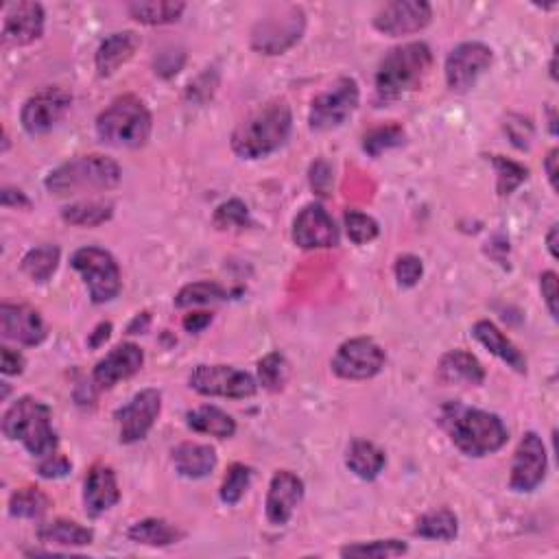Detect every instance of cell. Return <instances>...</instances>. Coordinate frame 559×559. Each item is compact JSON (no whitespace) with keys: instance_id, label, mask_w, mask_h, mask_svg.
I'll use <instances>...</instances> for the list:
<instances>
[{"instance_id":"28","label":"cell","mask_w":559,"mask_h":559,"mask_svg":"<svg viewBox=\"0 0 559 559\" xmlns=\"http://www.w3.org/2000/svg\"><path fill=\"white\" fill-rule=\"evenodd\" d=\"M186 5L175 3V0H138V3L127 5V14L132 16L140 25L160 27L173 25L182 18Z\"/></svg>"},{"instance_id":"9","label":"cell","mask_w":559,"mask_h":559,"mask_svg":"<svg viewBox=\"0 0 559 559\" xmlns=\"http://www.w3.org/2000/svg\"><path fill=\"white\" fill-rule=\"evenodd\" d=\"M306 27L302 7H282L258 22L252 31V49L265 55H282L300 42Z\"/></svg>"},{"instance_id":"46","label":"cell","mask_w":559,"mask_h":559,"mask_svg":"<svg viewBox=\"0 0 559 559\" xmlns=\"http://www.w3.org/2000/svg\"><path fill=\"white\" fill-rule=\"evenodd\" d=\"M25 356H22L18 350H11L7 346L0 348V372L5 376H20L25 372Z\"/></svg>"},{"instance_id":"37","label":"cell","mask_w":559,"mask_h":559,"mask_svg":"<svg viewBox=\"0 0 559 559\" xmlns=\"http://www.w3.org/2000/svg\"><path fill=\"white\" fill-rule=\"evenodd\" d=\"M225 289L217 282H193L186 284L175 295V306L177 308H190V306H201V304H214L225 300Z\"/></svg>"},{"instance_id":"16","label":"cell","mask_w":559,"mask_h":559,"mask_svg":"<svg viewBox=\"0 0 559 559\" xmlns=\"http://www.w3.org/2000/svg\"><path fill=\"white\" fill-rule=\"evenodd\" d=\"M433 20V7L424 0H394L378 11L374 18L376 31L400 38L426 29Z\"/></svg>"},{"instance_id":"26","label":"cell","mask_w":559,"mask_h":559,"mask_svg":"<svg viewBox=\"0 0 559 559\" xmlns=\"http://www.w3.org/2000/svg\"><path fill=\"white\" fill-rule=\"evenodd\" d=\"M175 470L186 479H204L217 468V453L212 446L184 442L173 450Z\"/></svg>"},{"instance_id":"42","label":"cell","mask_w":559,"mask_h":559,"mask_svg":"<svg viewBox=\"0 0 559 559\" xmlns=\"http://www.w3.org/2000/svg\"><path fill=\"white\" fill-rule=\"evenodd\" d=\"M343 223H346L348 239L354 245L372 243L376 236L380 234V228H378L376 219H372L370 214H363L359 210H348L346 217H343Z\"/></svg>"},{"instance_id":"17","label":"cell","mask_w":559,"mask_h":559,"mask_svg":"<svg viewBox=\"0 0 559 559\" xmlns=\"http://www.w3.org/2000/svg\"><path fill=\"white\" fill-rule=\"evenodd\" d=\"M293 243L302 249L337 247L339 228L324 206L311 204L293 221Z\"/></svg>"},{"instance_id":"43","label":"cell","mask_w":559,"mask_h":559,"mask_svg":"<svg viewBox=\"0 0 559 559\" xmlns=\"http://www.w3.org/2000/svg\"><path fill=\"white\" fill-rule=\"evenodd\" d=\"M214 225L219 230H232V228H247L249 225V210L241 199H230L225 201L214 212Z\"/></svg>"},{"instance_id":"44","label":"cell","mask_w":559,"mask_h":559,"mask_svg":"<svg viewBox=\"0 0 559 559\" xmlns=\"http://www.w3.org/2000/svg\"><path fill=\"white\" fill-rule=\"evenodd\" d=\"M394 273H396V280L402 289H411L418 284L424 276V265H422V260L418 256H413V254H404L396 260V267H394Z\"/></svg>"},{"instance_id":"35","label":"cell","mask_w":559,"mask_h":559,"mask_svg":"<svg viewBox=\"0 0 559 559\" xmlns=\"http://www.w3.org/2000/svg\"><path fill=\"white\" fill-rule=\"evenodd\" d=\"M59 256H62V252H59L57 245L35 247L22 258V271H25L33 282H49L53 273L57 271Z\"/></svg>"},{"instance_id":"48","label":"cell","mask_w":559,"mask_h":559,"mask_svg":"<svg viewBox=\"0 0 559 559\" xmlns=\"http://www.w3.org/2000/svg\"><path fill=\"white\" fill-rule=\"evenodd\" d=\"M0 201H3L5 208H29V199L25 197V193H20L16 188H3L0 193Z\"/></svg>"},{"instance_id":"13","label":"cell","mask_w":559,"mask_h":559,"mask_svg":"<svg viewBox=\"0 0 559 559\" xmlns=\"http://www.w3.org/2000/svg\"><path fill=\"white\" fill-rule=\"evenodd\" d=\"M546 470H549V455L542 437L538 433H525L511 463L509 487L518 494H529L544 481Z\"/></svg>"},{"instance_id":"6","label":"cell","mask_w":559,"mask_h":559,"mask_svg":"<svg viewBox=\"0 0 559 559\" xmlns=\"http://www.w3.org/2000/svg\"><path fill=\"white\" fill-rule=\"evenodd\" d=\"M121 182V166L112 158L105 156H79L46 177V190L55 197H70L79 193H92V190H110Z\"/></svg>"},{"instance_id":"49","label":"cell","mask_w":559,"mask_h":559,"mask_svg":"<svg viewBox=\"0 0 559 559\" xmlns=\"http://www.w3.org/2000/svg\"><path fill=\"white\" fill-rule=\"evenodd\" d=\"M210 321H212L210 313H190L184 317L182 324L188 332H201L210 326Z\"/></svg>"},{"instance_id":"4","label":"cell","mask_w":559,"mask_h":559,"mask_svg":"<svg viewBox=\"0 0 559 559\" xmlns=\"http://www.w3.org/2000/svg\"><path fill=\"white\" fill-rule=\"evenodd\" d=\"M3 433L11 442H20L33 457H49L57 450L53 411L42 400L18 398L3 415Z\"/></svg>"},{"instance_id":"53","label":"cell","mask_w":559,"mask_h":559,"mask_svg":"<svg viewBox=\"0 0 559 559\" xmlns=\"http://www.w3.org/2000/svg\"><path fill=\"white\" fill-rule=\"evenodd\" d=\"M546 247H549V252L553 258H557V225H553L549 236H546Z\"/></svg>"},{"instance_id":"2","label":"cell","mask_w":559,"mask_h":559,"mask_svg":"<svg viewBox=\"0 0 559 559\" xmlns=\"http://www.w3.org/2000/svg\"><path fill=\"white\" fill-rule=\"evenodd\" d=\"M293 114L287 101H271L234 129L232 151L243 160H260L289 140Z\"/></svg>"},{"instance_id":"11","label":"cell","mask_w":559,"mask_h":559,"mask_svg":"<svg viewBox=\"0 0 559 559\" xmlns=\"http://www.w3.org/2000/svg\"><path fill=\"white\" fill-rule=\"evenodd\" d=\"M383 367L385 350L370 337H356L341 343L335 359H332V372L343 380L374 378Z\"/></svg>"},{"instance_id":"5","label":"cell","mask_w":559,"mask_h":559,"mask_svg":"<svg viewBox=\"0 0 559 559\" xmlns=\"http://www.w3.org/2000/svg\"><path fill=\"white\" fill-rule=\"evenodd\" d=\"M151 112L134 94L114 99L97 118V136L116 149H140L151 136Z\"/></svg>"},{"instance_id":"36","label":"cell","mask_w":559,"mask_h":559,"mask_svg":"<svg viewBox=\"0 0 559 559\" xmlns=\"http://www.w3.org/2000/svg\"><path fill=\"white\" fill-rule=\"evenodd\" d=\"M409 551V546L402 540H374V542H359L348 544L341 549V557L350 559H389L400 557Z\"/></svg>"},{"instance_id":"47","label":"cell","mask_w":559,"mask_h":559,"mask_svg":"<svg viewBox=\"0 0 559 559\" xmlns=\"http://www.w3.org/2000/svg\"><path fill=\"white\" fill-rule=\"evenodd\" d=\"M540 291L544 297V304L549 308L553 319H557V273L544 271L540 276Z\"/></svg>"},{"instance_id":"40","label":"cell","mask_w":559,"mask_h":559,"mask_svg":"<svg viewBox=\"0 0 559 559\" xmlns=\"http://www.w3.org/2000/svg\"><path fill=\"white\" fill-rule=\"evenodd\" d=\"M249 483H252V470H249L245 463H232L225 472L223 485H221V501L225 505H236L249 490Z\"/></svg>"},{"instance_id":"15","label":"cell","mask_w":559,"mask_h":559,"mask_svg":"<svg viewBox=\"0 0 559 559\" xmlns=\"http://www.w3.org/2000/svg\"><path fill=\"white\" fill-rule=\"evenodd\" d=\"M162 394L158 389H142L140 394L127 402L123 409L116 411L118 435L121 444H136L149 435V431L160 418Z\"/></svg>"},{"instance_id":"3","label":"cell","mask_w":559,"mask_h":559,"mask_svg":"<svg viewBox=\"0 0 559 559\" xmlns=\"http://www.w3.org/2000/svg\"><path fill=\"white\" fill-rule=\"evenodd\" d=\"M433 66V53L424 42L391 49L376 70V94L380 101H396L418 90Z\"/></svg>"},{"instance_id":"30","label":"cell","mask_w":559,"mask_h":559,"mask_svg":"<svg viewBox=\"0 0 559 559\" xmlns=\"http://www.w3.org/2000/svg\"><path fill=\"white\" fill-rule=\"evenodd\" d=\"M127 538L136 542V544H145V546H171L184 540V531L177 529L171 522H166L162 518H147L140 520L136 525H132V529L127 531Z\"/></svg>"},{"instance_id":"23","label":"cell","mask_w":559,"mask_h":559,"mask_svg":"<svg viewBox=\"0 0 559 559\" xmlns=\"http://www.w3.org/2000/svg\"><path fill=\"white\" fill-rule=\"evenodd\" d=\"M437 378L444 385H483L485 367L477 356L466 350H450L437 365Z\"/></svg>"},{"instance_id":"29","label":"cell","mask_w":559,"mask_h":559,"mask_svg":"<svg viewBox=\"0 0 559 559\" xmlns=\"http://www.w3.org/2000/svg\"><path fill=\"white\" fill-rule=\"evenodd\" d=\"M186 424L197 433L217 439H230L236 433V422L232 415L221 411L219 407H212V404H204V407L188 411Z\"/></svg>"},{"instance_id":"12","label":"cell","mask_w":559,"mask_h":559,"mask_svg":"<svg viewBox=\"0 0 559 559\" xmlns=\"http://www.w3.org/2000/svg\"><path fill=\"white\" fill-rule=\"evenodd\" d=\"M73 105V94L64 88H44L22 105L20 123L29 136L49 134Z\"/></svg>"},{"instance_id":"14","label":"cell","mask_w":559,"mask_h":559,"mask_svg":"<svg viewBox=\"0 0 559 559\" xmlns=\"http://www.w3.org/2000/svg\"><path fill=\"white\" fill-rule=\"evenodd\" d=\"M492 49L483 42H463L446 57V83L453 92H468L492 66Z\"/></svg>"},{"instance_id":"20","label":"cell","mask_w":559,"mask_h":559,"mask_svg":"<svg viewBox=\"0 0 559 559\" xmlns=\"http://www.w3.org/2000/svg\"><path fill=\"white\" fill-rule=\"evenodd\" d=\"M142 365H145V352L136 343H121V346H116L105 359L97 363L92 372V380L99 389H112L121 380L138 374Z\"/></svg>"},{"instance_id":"50","label":"cell","mask_w":559,"mask_h":559,"mask_svg":"<svg viewBox=\"0 0 559 559\" xmlns=\"http://www.w3.org/2000/svg\"><path fill=\"white\" fill-rule=\"evenodd\" d=\"M110 335H112V324H110V321H103V324L94 328V332L88 337V346L90 348H101L103 343L110 339Z\"/></svg>"},{"instance_id":"51","label":"cell","mask_w":559,"mask_h":559,"mask_svg":"<svg viewBox=\"0 0 559 559\" xmlns=\"http://www.w3.org/2000/svg\"><path fill=\"white\" fill-rule=\"evenodd\" d=\"M557 156H559V151L551 149L549 156L544 158V169H546V175H549V182H551L553 190H557V160H559Z\"/></svg>"},{"instance_id":"34","label":"cell","mask_w":559,"mask_h":559,"mask_svg":"<svg viewBox=\"0 0 559 559\" xmlns=\"http://www.w3.org/2000/svg\"><path fill=\"white\" fill-rule=\"evenodd\" d=\"M114 214V206L110 201H79L62 210V219L70 225H79V228H97L105 221H110Z\"/></svg>"},{"instance_id":"7","label":"cell","mask_w":559,"mask_h":559,"mask_svg":"<svg viewBox=\"0 0 559 559\" xmlns=\"http://www.w3.org/2000/svg\"><path fill=\"white\" fill-rule=\"evenodd\" d=\"M70 265L86 282L90 300L94 304H107L118 297L123 287L121 269L110 252L101 247H81L70 258Z\"/></svg>"},{"instance_id":"38","label":"cell","mask_w":559,"mask_h":559,"mask_svg":"<svg viewBox=\"0 0 559 559\" xmlns=\"http://www.w3.org/2000/svg\"><path fill=\"white\" fill-rule=\"evenodd\" d=\"M490 162L496 169V190L501 197L514 193V190L529 177V171L525 169V166L514 160H507L503 156H492Z\"/></svg>"},{"instance_id":"19","label":"cell","mask_w":559,"mask_h":559,"mask_svg":"<svg viewBox=\"0 0 559 559\" xmlns=\"http://www.w3.org/2000/svg\"><path fill=\"white\" fill-rule=\"evenodd\" d=\"M302 498H304V481L291 470L276 472L273 474L267 492V503H265L267 520L271 525L284 527L295 514L297 505L302 503Z\"/></svg>"},{"instance_id":"45","label":"cell","mask_w":559,"mask_h":559,"mask_svg":"<svg viewBox=\"0 0 559 559\" xmlns=\"http://www.w3.org/2000/svg\"><path fill=\"white\" fill-rule=\"evenodd\" d=\"M70 470H73V463H70L64 455H57V453L44 457L38 466V474L44 479H64L68 477Z\"/></svg>"},{"instance_id":"52","label":"cell","mask_w":559,"mask_h":559,"mask_svg":"<svg viewBox=\"0 0 559 559\" xmlns=\"http://www.w3.org/2000/svg\"><path fill=\"white\" fill-rule=\"evenodd\" d=\"M149 321H151L149 313H140V315L132 321V324H129L127 332H129V335H140V332H145V330L149 328Z\"/></svg>"},{"instance_id":"24","label":"cell","mask_w":559,"mask_h":559,"mask_svg":"<svg viewBox=\"0 0 559 559\" xmlns=\"http://www.w3.org/2000/svg\"><path fill=\"white\" fill-rule=\"evenodd\" d=\"M140 46V38L134 31H118L107 35L101 42L97 57V73L99 77H112L118 68L125 66L132 59Z\"/></svg>"},{"instance_id":"27","label":"cell","mask_w":559,"mask_h":559,"mask_svg":"<svg viewBox=\"0 0 559 559\" xmlns=\"http://www.w3.org/2000/svg\"><path fill=\"white\" fill-rule=\"evenodd\" d=\"M385 463L387 457L383 450H380L376 444L367 442V439H354V442L348 446L346 466L363 481H374L378 474L383 472Z\"/></svg>"},{"instance_id":"1","label":"cell","mask_w":559,"mask_h":559,"mask_svg":"<svg viewBox=\"0 0 559 559\" xmlns=\"http://www.w3.org/2000/svg\"><path fill=\"white\" fill-rule=\"evenodd\" d=\"M439 424L463 455L481 459L501 450L507 439V426L494 413L470 409L461 402H448L439 413Z\"/></svg>"},{"instance_id":"10","label":"cell","mask_w":559,"mask_h":559,"mask_svg":"<svg viewBox=\"0 0 559 559\" xmlns=\"http://www.w3.org/2000/svg\"><path fill=\"white\" fill-rule=\"evenodd\" d=\"M188 385L201 396L245 400L256 394V380L232 365H197L188 376Z\"/></svg>"},{"instance_id":"31","label":"cell","mask_w":559,"mask_h":559,"mask_svg":"<svg viewBox=\"0 0 559 559\" xmlns=\"http://www.w3.org/2000/svg\"><path fill=\"white\" fill-rule=\"evenodd\" d=\"M38 540L55 546H88L94 540V533L88 527H81L79 522L57 518L44 522L38 529Z\"/></svg>"},{"instance_id":"32","label":"cell","mask_w":559,"mask_h":559,"mask_svg":"<svg viewBox=\"0 0 559 559\" xmlns=\"http://www.w3.org/2000/svg\"><path fill=\"white\" fill-rule=\"evenodd\" d=\"M415 535H420L424 540H439V542H450L457 538L459 533V520L450 509H435L424 514L418 522H415Z\"/></svg>"},{"instance_id":"22","label":"cell","mask_w":559,"mask_h":559,"mask_svg":"<svg viewBox=\"0 0 559 559\" xmlns=\"http://www.w3.org/2000/svg\"><path fill=\"white\" fill-rule=\"evenodd\" d=\"M118 501H121V490H118L116 474L105 463H94L88 470L86 483H83V505L86 514L92 518H99L105 511H110Z\"/></svg>"},{"instance_id":"25","label":"cell","mask_w":559,"mask_h":559,"mask_svg":"<svg viewBox=\"0 0 559 559\" xmlns=\"http://www.w3.org/2000/svg\"><path fill=\"white\" fill-rule=\"evenodd\" d=\"M472 335L487 352H492L494 356H498V359L505 361L511 367V370H516L518 374H527L525 354H522L514 346V343H511L503 335L501 328H498L496 324H492V321H487V319L477 321V324H474V328H472Z\"/></svg>"},{"instance_id":"8","label":"cell","mask_w":559,"mask_h":559,"mask_svg":"<svg viewBox=\"0 0 559 559\" xmlns=\"http://www.w3.org/2000/svg\"><path fill=\"white\" fill-rule=\"evenodd\" d=\"M359 99V83L352 77L337 79L326 92L315 97L308 112V125L313 132H330V129L341 127L359 107Z\"/></svg>"},{"instance_id":"33","label":"cell","mask_w":559,"mask_h":559,"mask_svg":"<svg viewBox=\"0 0 559 559\" xmlns=\"http://www.w3.org/2000/svg\"><path fill=\"white\" fill-rule=\"evenodd\" d=\"M51 507V498L46 496L40 487H22L9 498V514L22 520L42 518Z\"/></svg>"},{"instance_id":"21","label":"cell","mask_w":559,"mask_h":559,"mask_svg":"<svg viewBox=\"0 0 559 559\" xmlns=\"http://www.w3.org/2000/svg\"><path fill=\"white\" fill-rule=\"evenodd\" d=\"M44 33V7L40 3H16L7 9L3 40L11 46H27L40 40Z\"/></svg>"},{"instance_id":"18","label":"cell","mask_w":559,"mask_h":559,"mask_svg":"<svg viewBox=\"0 0 559 559\" xmlns=\"http://www.w3.org/2000/svg\"><path fill=\"white\" fill-rule=\"evenodd\" d=\"M0 335L20 346H40L46 339V326L35 308L27 304H3L0 306Z\"/></svg>"},{"instance_id":"39","label":"cell","mask_w":559,"mask_h":559,"mask_svg":"<svg viewBox=\"0 0 559 559\" xmlns=\"http://www.w3.org/2000/svg\"><path fill=\"white\" fill-rule=\"evenodd\" d=\"M287 380H289V363L284 359V354L271 352L258 363V383L267 391L284 389Z\"/></svg>"},{"instance_id":"41","label":"cell","mask_w":559,"mask_h":559,"mask_svg":"<svg viewBox=\"0 0 559 559\" xmlns=\"http://www.w3.org/2000/svg\"><path fill=\"white\" fill-rule=\"evenodd\" d=\"M402 142H404V129L400 125H383L372 129L370 134H365L363 151L370 153L372 158H378L380 153L400 147Z\"/></svg>"}]
</instances>
